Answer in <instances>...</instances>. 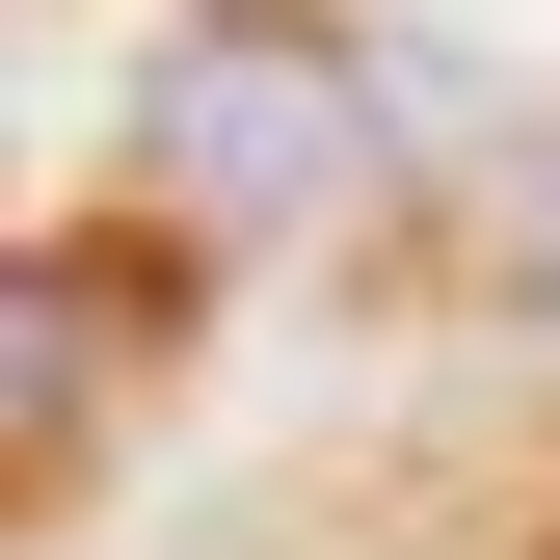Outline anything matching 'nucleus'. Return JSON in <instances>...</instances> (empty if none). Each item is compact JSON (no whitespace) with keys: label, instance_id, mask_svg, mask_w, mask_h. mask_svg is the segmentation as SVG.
<instances>
[{"label":"nucleus","instance_id":"nucleus-3","mask_svg":"<svg viewBox=\"0 0 560 560\" xmlns=\"http://www.w3.org/2000/svg\"><path fill=\"white\" fill-rule=\"evenodd\" d=\"M534 294H560V241H534Z\"/></svg>","mask_w":560,"mask_h":560},{"label":"nucleus","instance_id":"nucleus-1","mask_svg":"<svg viewBox=\"0 0 560 560\" xmlns=\"http://www.w3.org/2000/svg\"><path fill=\"white\" fill-rule=\"evenodd\" d=\"M133 187L214 241H294L374 187V81H347V27H161V81H133Z\"/></svg>","mask_w":560,"mask_h":560},{"label":"nucleus","instance_id":"nucleus-2","mask_svg":"<svg viewBox=\"0 0 560 560\" xmlns=\"http://www.w3.org/2000/svg\"><path fill=\"white\" fill-rule=\"evenodd\" d=\"M0 400H27V480L81 454V267H27V347H0Z\"/></svg>","mask_w":560,"mask_h":560}]
</instances>
